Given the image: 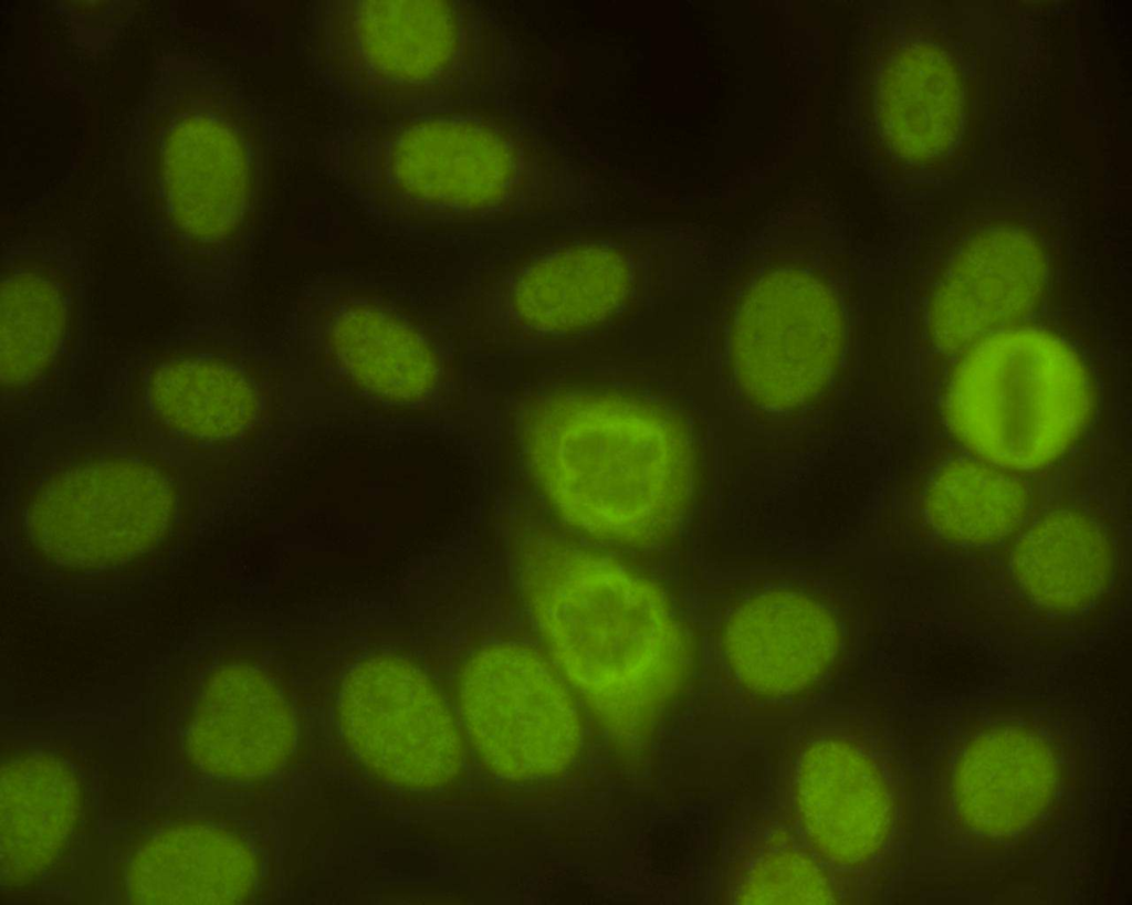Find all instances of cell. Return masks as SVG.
Returning <instances> with one entry per match:
<instances>
[{
	"mask_svg": "<svg viewBox=\"0 0 1132 905\" xmlns=\"http://www.w3.org/2000/svg\"><path fill=\"white\" fill-rule=\"evenodd\" d=\"M931 524L947 539L968 545L1006 537L1027 509L1024 485L995 465L960 460L933 477L925 496Z\"/></svg>",
	"mask_w": 1132,
	"mask_h": 905,
	"instance_id": "19",
	"label": "cell"
},
{
	"mask_svg": "<svg viewBox=\"0 0 1132 905\" xmlns=\"http://www.w3.org/2000/svg\"><path fill=\"white\" fill-rule=\"evenodd\" d=\"M189 704L185 744L192 764L211 777L254 780L281 769L296 743L293 711L262 671L228 666Z\"/></svg>",
	"mask_w": 1132,
	"mask_h": 905,
	"instance_id": "11",
	"label": "cell"
},
{
	"mask_svg": "<svg viewBox=\"0 0 1132 905\" xmlns=\"http://www.w3.org/2000/svg\"><path fill=\"white\" fill-rule=\"evenodd\" d=\"M71 35L85 49L107 50L129 23L135 1H54Z\"/></svg>",
	"mask_w": 1132,
	"mask_h": 905,
	"instance_id": "23",
	"label": "cell"
},
{
	"mask_svg": "<svg viewBox=\"0 0 1132 905\" xmlns=\"http://www.w3.org/2000/svg\"><path fill=\"white\" fill-rule=\"evenodd\" d=\"M1047 276L1042 253L1013 233L979 238L946 267L929 304V332L939 347L957 350L1004 330L1039 301Z\"/></svg>",
	"mask_w": 1132,
	"mask_h": 905,
	"instance_id": "13",
	"label": "cell"
},
{
	"mask_svg": "<svg viewBox=\"0 0 1132 905\" xmlns=\"http://www.w3.org/2000/svg\"><path fill=\"white\" fill-rule=\"evenodd\" d=\"M384 317L368 313L346 316L335 334L337 354L374 389L411 394L429 383L432 361L411 332Z\"/></svg>",
	"mask_w": 1132,
	"mask_h": 905,
	"instance_id": "21",
	"label": "cell"
},
{
	"mask_svg": "<svg viewBox=\"0 0 1132 905\" xmlns=\"http://www.w3.org/2000/svg\"><path fill=\"white\" fill-rule=\"evenodd\" d=\"M255 117L220 65L166 52L124 135L137 221L177 280L205 299L220 259L248 230L261 200Z\"/></svg>",
	"mask_w": 1132,
	"mask_h": 905,
	"instance_id": "1",
	"label": "cell"
},
{
	"mask_svg": "<svg viewBox=\"0 0 1132 905\" xmlns=\"http://www.w3.org/2000/svg\"><path fill=\"white\" fill-rule=\"evenodd\" d=\"M208 336L171 343L142 360L127 380L134 420L184 442L210 444L242 434L256 401L247 375Z\"/></svg>",
	"mask_w": 1132,
	"mask_h": 905,
	"instance_id": "10",
	"label": "cell"
},
{
	"mask_svg": "<svg viewBox=\"0 0 1132 905\" xmlns=\"http://www.w3.org/2000/svg\"><path fill=\"white\" fill-rule=\"evenodd\" d=\"M336 719L354 758L390 786L436 790L462 771L463 733L451 707L406 660L376 656L355 665L339 686Z\"/></svg>",
	"mask_w": 1132,
	"mask_h": 905,
	"instance_id": "8",
	"label": "cell"
},
{
	"mask_svg": "<svg viewBox=\"0 0 1132 905\" xmlns=\"http://www.w3.org/2000/svg\"><path fill=\"white\" fill-rule=\"evenodd\" d=\"M458 706L478 758L502 779L557 777L580 751L583 720L569 684L527 646L475 652L460 674Z\"/></svg>",
	"mask_w": 1132,
	"mask_h": 905,
	"instance_id": "7",
	"label": "cell"
},
{
	"mask_svg": "<svg viewBox=\"0 0 1132 905\" xmlns=\"http://www.w3.org/2000/svg\"><path fill=\"white\" fill-rule=\"evenodd\" d=\"M522 589L557 670L620 737L653 726L681 687L690 644L663 591L620 562L563 539H528Z\"/></svg>",
	"mask_w": 1132,
	"mask_h": 905,
	"instance_id": "2",
	"label": "cell"
},
{
	"mask_svg": "<svg viewBox=\"0 0 1132 905\" xmlns=\"http://www.w3.org/2000/svg\"><path fill=\"white\" fill-rule=\"evenodd\" d=\"M129 894L139 902L237 903L252 892L256 864L234 833L206 822L145 832L127 859Z\"/></svg>",
	"mask_w": 1132,
	"mask_h": 905,
	"instance_id": "15",
	"label": "cell"
},
{
	"mask_svg": "<svg viewBox=\"0 0 1132 905\" xmlns=\"http://www.w3.org/2000/svg\"><path fill=\"white\" fill-rule=\"evenodd\" d=\"M631 284L628 262L604 246L567 249L527 267L510 295L514 319L538 333H567L611 315Z\"/></svg>",
	"mask_w": 1132,
	"mask_h": 905,
	"instance_id": "16",
	"label": "cell"
},
{
	"mask_svg": "<svg viewBox=\"0 0 1132 905\" xmlns=\"http://www.w3.org/2000/svg\"><path fill=\"white\" fill-rule=\"evenodd\" d=\"M840 643L829 609L792 590H771L743 601L722 632L732 674L747 690L767 696L809 686L832 664Z\"/></svg>",
	"mask_w": 1132,
	"mask_h": 905,
	"instance_id": "12",
	"label": "cell"
},
{
	"mask_svg": "<svg viewBox=\"0 0 1132 905\" xmlns=\"http://www.w3.org/2000/svg\"><path fill=\"white\" fill-rule=\"evenodd\" d=\"M70 771L44 756L12 761L2 770V861H8L10 878L45 872L64 850L78 812Z\"/></svg>",
	"mask_w": 1132,
	"mask_h": 905,
	"instance_id": "17",
	"label": "cell"
},
{
	"mask_svg": "<svg viewBox=\"0 0 1132 905\" xmlns=\"http://www.w3.org/2000/svg\"><path fill=\"white\" fill-rule=\"evenodd\" d=\"M974 753L962 778L964 808L981 825L1016 824L1044 798V749L1024 736L995 737Z\"/></svg>",
	"mask_w": 1132,
	"mask_h": 905,
	"instance_id": "20",
	"label": "cell"
},
{
	"mask_svg": "<svg viewBox=\"0 0 1132 905\" xmlns=\"http://www.w3.org/2000/svg\"><path fill=\"white\" fill-rule=\"evenodd\" d=\"M470 23L451 1H315L306 49L321 81L360 113H427L467 82Z\"/></svg>",
	"mask_w": 1132,
	"mask_h": 905,
	"instance_id": "5",
	"label": "cell"
},
{
	"mask_svg": "<svg viewBox=\"0 0 1132 905\" xmlns=\"http://www.w3.org/2000/svg\"><path fill=\"white\" fill-rule=\"evenodd\" d=\"M1092 404L1088 372L1063 339L1012 328L969 346L945 394L950 428L988 464L1033 470L1059 457Z\"/></svg>",
	"mask_w": 1132,
	"mask_h": 905,
	"instance_id": "6",
	"label": "cell"
},
{
	"mask_svg": "<svg viewBox=\"0 0 1132 905\" xmlns=\"http://www.w3.org/2000/svg\"><path fill=\"white\" fill-rule=\"evenodd\" d=\"M1010 564L1028 597L1047 608L1070 610L1103 591L1111 575L1112 555L1094 522L1077 512L1059 511L1036 522L1018 538Z\"/></svg>",
	"mask_w": 1132,
	"mask_h": 905,
	"instance_id": "18",
	"label": "cell"
},
{
	"mask_svg": "<svg viewBox=\"0 0 1132 905\" xmlns=\"http://www.w3.org/2000/svg\"><path fill=\"white\" fill-rule=\"evenodd\" d=\"M795 794L813 846L840 865L872 857L888 834L891 806L883 778L856 746L824 739L808 747L798 764Z\"/></svg>",
	"mask_w": 1132,
	"mask_h": 905,
	"instance_id": "14",
	"label": "cell"
},
{
	"mask_svg": "<svg viewBox=\"0 0 1132 905\" xmlns=\"http://www.w3.org/2000/svg\"><path fill=\"white\" fill-rule=\"evenodd\" d=\"M82 270L73 242L29 234L3 252L1 386L13 397L43 386L60 370L76 335Z\"/></svg>",
	"mask_w": 1132,
	"mask_h": 905,
	"instance_id": "9",
	"label": "cell"
},
{
	"mask_svg": "<svg viewBox=\"0 0 1132 905\" xmlns=\"http://www.w3.org/2000/svg\"><path fill=\"white\" fill-rule=\"evenodd\" d=\"M524 444L558 515L593 537L629 546L668 539L688 509V443L662 412L620 394L566 393L525 413Z\"/></svg>",
	"mask_w": 1132,
	"mask_h": 905,
	"instance_id": "3",
	"label": "cell"
},
{
	"mask_svg": "<svg viewBox=\"0 0 1132 905\" xmlns=\"http://www.w3.org/2000/svg\"><path fill=\"white\" fill-rule=\"evenodd\" d=\"M323 144L332 173L368 210L406 221L467 217L516 191L521 156L473 117L360 113Z\"/></svg>",
	"mask_w": 1132,
	"mask_h": 905,
	"instance_id": "4",
	"label": "cell"
},
{
	"mask_svg": "<svg viewBox=\"0 0 1132 905\" xmlns=\"http://www.w3.org/2000/svg\"><path fill=\"white\" fill-rule=\"evenodd\" d=\"M740 902L757 904L835 902L830 886L805 855L784 851L762 859L748 875Z\"/></svg>",
	"mask_w": 1132,
	"mask_h": 905,
	"instance_id": "22",
	"label": "cell"
}]
</instances>
